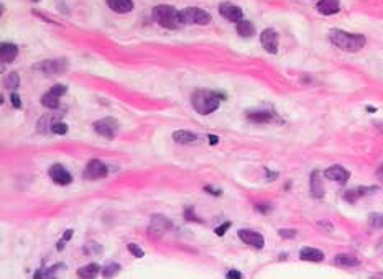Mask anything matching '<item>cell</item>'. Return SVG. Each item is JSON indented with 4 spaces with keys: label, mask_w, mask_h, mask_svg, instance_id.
I'll list each match as a JSON object with an SVG mask.
<instances>
[{
    "label": "cell",
    "mask_w": 383,
    "mask_h": 279,
    "mask_svg": "<svg viewBox=\"0 0 383 279\" xmlns=\"http://www.w3.org/2000/svg\"><path fill=\"white\" fill-rule=\"evenodd\" d=\"M375 191H377V188H375V185H372V188H355V189L346 191L342 197H344V200H347V202L354 204L360 197L367 196V194H370V192H375Z\"/></svg>",
    "instance_id": "obj_16"
},
{
    "label": "cell",
    "mask_w": 383,
    "mask_h": 279,
    "mask_svg": "<svg viewBox=\"0 0 383 279\" xmlns=\"http://www.w3.org/2000/svg\"><path fill=\"white\" fill-rule=\"evenodd\" d=\"M152 17L163 28L176 30V28L181 27V21H179V12L171 5H156L152 12Z\"/></svg>",
    "instance_id": "obj_3"
},
{
    "label": "cell",
    "mask_w": 383,
    "mask_h": 279,
    "mask_svg": "<svg viewBox=\"0 0 383 279\" xmlns=\"http://www.w3.org/2000/svg\"><path fill=\"white\" fill-rule=\"evenodd\" d=\"M127 248H129V251H130L132 254H134L135 258H142L143 254H145L142 248H140L138 245H135V243H129V246H127Z\"/></svg>",
    "instance_id": "obj_30"
},
{
    "label": "cell",
    "mask_w": 383,
    "mask_h": 279,
    "mask_svg": "<svg viewBox=\"0 0 383 279\" xmlns=\"http://www.w3.org/2000/svg\"><path fill=\"white\" fill-rule=\"evenodd\" d=\"M324 176H326L329 181H335V182L344 184V182H347V181H349L350 173L347 171L346 168H342V166H339V165H335V166L327 168V169H326V173H324Z\"/></svg>",
    "instance_id": "obj_13"
},
{
    "label": "cell",
    "mask_w": 383,
    "mask_h": 279,
    "mask_svg": "<svg viewBox=\"0 0 383 279\" xmlns=\"http://www.w3.org/2000/svg\"><path fill=\"white\" fill-rule=\"evenodd\" d=\"M94 130H96V133L100 136H104L107 140H114L117 131H119V122L114 117H104L94 123Z\"/></svg>",
    "instance_id": "obj_5"
},
{
    "label": "cell",
    "mask_w": 383,
    "mask_h": 279,
    "mask_svg": "<svg viewBox=\"0 0 383 279\" xmlns=\"http://www.w3.org/2000/svg\"><path fill=\"white\" fill-rule=\"evenodd\" d=\"M51 179L59 185H68L73 182V176L62 165H53L48 171Z\"/></svg>",
    "instance_id": "obj_12"
},
{
    "label": "cell",
    "mask_w": 383,
    "mask_h": 279,
    "mask_svg": "<svg viewBox=\"0 0 383 279\" xmlns=\"http://www.w3.org/2000/svg\"><path fill=\"white\" fill-rule=\"evenodd\" d=\"M100 271H102V269H100V266L97 265V263H91V265H86V266L77 269V276H79V277H96Z\"/></svg>",
    "instance_id": "obj_25"
},
{
    "label": "cell",
    "mask_w": 383,
    "mask_h": 279,
    "mask_svg": "<svg viewBox=\"0 0 383 279\" xmlns=\"http://www.w3.org/2000/svg\"><path fill=\"white\" fill-rule=\"evenodd\" d=\"M369 220L373 228H383V214H370Z\"/></svg>",
    "instance_id": "obj_29"
},
{
    "label": "cell",
    "mask_w": 383,
    "mask_h": 279,
    "mask_svg": "<svg viewBox=\"0 0 383 279\" xmlns=\"http://www.w3.org/2000/svg\"><path fill=\"white\" fill-rule=\"evenodd\" d=\"M18 56V48L13 43H2L0 44V58L4 63H12Z\"/></svg>",
    "instance_id": "obj_17"
},
{
    "label": "cell",
    "mask_w": 383,
    "mask_h": 279,
    "mask_svg": "<svg viewBox=\"0 0 383 279\" xmlns=\"http://www.w3.org/2000/svg\"><path fill=\"white\" fill-rule=\"evenodd\" d=\"M329 40L334 46H337L339 50L347 51V53L360 51L367 43L364 35L349 33V32H344V30H337V28H334L329 32Z\"/></svg>",
    "instance_id": "obj_1"
},
{
    "label": "cell",
    "mask_w": 383,
    "mask_h": 279,
    "mask_svg": "<svg viewBox=\"0 0 383 279\" xmlns=\"http://www.w3.org/2000/svg\"><path fill=\"white\" fill-rule=\"evenodd\" d=\"M378 174H380V176L383 177V168H381V169H380V171H378Z\"/></svg>",
    "instance_id": "obj_44"
},
{
    "label": "cell",
    "mask_w": 383,
    "mask_h": 279,
    "mask_svg": "<svg viewBox=\"0 0 383 279\" xmlns=\"http://www.w3.org/2000/svg\"><path fill=\"white\" fill-rule=\"evenodd\" d=\"M173 140L179 145H191L194 142H198V135L187 130H176L173 133Z\"/></svg>",
    "instance_id": "obj_21"
},
{
    "label": "cell",
    "mask_w": 383,
    "mask_h": 279,
    "mask_svg": "<svg viewBox=\"0 0 383 279\" xmlns=\"http://www.w3.org/2000/svg\"><path fill=\"white\" fill-rule=\"evenodd\" d=\"M68 87L65 84H56V86H53L46 94H43L41 97V105L50 108V110H56L59 108V97L66 94Z\"/></svg>",
    "instance_id": "obj_7"
},
{
    "label": "cell",
    "mask_w": 383,
    "mask_h": 279,
    "mask_svg": "<svg viewBox=\"0 0 383 279\" xmlns=\"http://www.w3.org/2000/svg\"><path fill=\"white\" fill-rule=\"evenodd\" d=\"M207 138H209V143H210V145H217V143H219V136H216V135H212V133L207 135Z\"/></svg>",
    "instance_id": "obj_40"
},
{
    "label": "cell",
    "mask_w": 383,
    "mask_h": 279,
    "mask_svg": "<svg viewBox=\"0 0 383 279\" xmlns=\"http://www.w3.org/2000/svg\"><path fill=\"white\" fill-rule=\"evenodd\" d=\"M300 258L303 261H312V263H319L324 260V253L321 250H317V248H311V246H306L303 248V250L300 251Z\"/></svg>",
    "instance_id": "obj_19"
},
{
    "label": "cell",
    "mask_w": 383,
    "mask_h": 279,
    "mask_svg": "<svg viewBox=\"0 0 383 279\" xmlns=\"http://www.w3.org/2000/svg\"><path fill=\"white\" fill-rule=\"evenodd\" d=\"M278 234H280L281 238H294L296 237V230H293V228H281V230H278Z\"/></svg>",
    "instance_id": "obj_33"
},
{
    "label": "cell",
    "mask_w": 383,
    "mask_h": 279,
    "mask_svg": "<svg viewBox=\"0 0 383 279\" xmlns=\"http://www.w3.org/2000/svg\"><path fill=\"white\" fill-rule=\"evenodd\" d=\"M219 13H221L225 20L233 21V23H239L240 20H244V12H242V9L230 2H222L219 5Z\"/></svg>",
    "instance_id": "obj_10"
},
{
    "label": "cell",
    "mask_w": 383,
    "mask_h": 279,
    "mask_svg": "<svg viewBox=\"0 0 383 279\" xmlns=\"http://www.w3.org/2000/svg\"><path fill=\"white\" fill-rule=\"evenodd\" d=\"M265 173H267V179L268 181H275L278 177V173H271V171H268V169H265Z\"/></svg>",
    "instance_id": "obj_39"
},
{
    "label": "cell",
    "mask_w": 383,
    "mask_h": 279,
    "mask_svg": "<svg viewBox=\"0 0 383 279\" xmlns=\"http://www.w3.org/2000/svg\"><path fill=\"white\" fill-rule=\"evenodd\" d=\"M230 225H232L230 222H224L222 225L216 227V230H214V231H216V235H217V237H224V235H225V231H227V230L230 228Z\"/></svg>",
    "instance_id": "obj_32"
},
{
    "label": "cell",
    "mask_w": 383,
    "mask_h": 279,
    "mask_svg": "<svg viewBox=\"0 0 383 279\" xmlns=\"http://www.w3.org/2000/svg\"><path fill=\"white\" fill-rule=\"evenodd\" d=\"M10 100H12V105L15 108H20L22 107V100H20V96L17 94V92H13V94L10 96Z\"/></svg>",
    "instance_id": "obj_35"
},
{
    "label": "cell",
    "mask_w": 383,
    "mask_h": 279,
    "mask_svg": "<svg viewBox=\"0 0 383 279\" xmlns=\"http://www.w3.org/2000/svg\"><path fill=\"white\" fill-rule=\"evenodd\" d=\"M227 277H229V279H240V277H242V273H240V271L232 269V271H229V273H227Z\"/></svg>",
    "instance_id": "obj_37"
},
{
    "label": "cell",
    "mask_w": 383,
    "mask_h": 279,
    "mask_svg": "<svg viewBox=\"0 0 383 279\" xmlns=\"http://www.w3.org/2000/svg\"><path fill=\"white\" fill-rule=\"evenodd\" d=\"M33 69L43 74H62L68 71V61L66 59H45L41 63L33 64Z\"/></svg>",
    "instance_id": "obj_6"
},
{
    "label": "cell",
    "mask_w": 383,
    "mask_h": 279,
    "mask_svg": "<svg viewBox=\"0 0 383 279\" xmlns=\"http://www.w3.org/2000/svg\"><path fill=\"white\" fill-rule=\"evenodd\" d=\"M184 217H186V220H189V222H201V219H198L196 214H194V207H187L184 211Z\"/></svg>",
    "instance_id": "obj_31"
},
{
    "label": "cell",
    "mask_w": 383,
    "mask_h": 279,
    "mask_svg": "<svg viewBox=\"0 0 383 279\" xmlns=\"http://www.w3.org/2000/svg\"><path fill=\"white\" fill-rule=\"evenodd\" d=\"M367 110H369L370 113H373V112H375V108H373V107H367Z\"/></svg>",
    "instance_id": "obj_43"
},
{
    "label": "cell",
    "mask_w": 383,
    "mask_h": 279,
    "mask_svg": "<svg viewBox=\"0 0 383 279\" xmlns=\"http://www.w3.org/2000/svg\"><path fill=\"white\" fill-rule=\"evenodd\" d=\"M18 86H20V76L17 73H10L5 79V87L15 90V89H18Z\"/></svg>",
    "instance_id": "obj_26"
},
{
    "label": "cell",
    "mask_w": 383,
    "mask_h": 279,
    "mask_svg": "<svg viewBox=\"0 0 383 279\" xmlns=\"http://www.w3.org/2000/svg\"><path fill=\"white\" fill-rule=\"evenodd\" d=\"M319 227H326V228H329V231L332 230V225L329 222H319Z\"/></svg>",
    "instance_id": "obj_41"
},
{
    "label": "cell",
    "mask_w": 383,
    "mask_h": 279,
    "mask_svg": "<svg viewBox=\"0 0 383 279\" xmlns=\"http://www.w3.org/2000/svg\"><path fill=\"white\" fill-rule=\"evenodd\" d=\"M120 271V265H115V263H111V265H107L105 268H102V276L105 277H111L114 274H117Z\"/></svg>",
    "instance_id": "obj_28"
},
{
    "label": "cell",
    "mask_w": 383,
    "mask_h": 279,
    "mask_svg": "<svg viewBox=\"0 0 383 279\" xmlns=\"http://www.w3.org/2000/svg\"><path fill=\"white\" fill-rule=\"evenodd\" d=\"M107 5L117 13H129L134 10V0H107Z\"/></svg>",
    "instance_id": "obj_20"
},
{
    "label": "cell",
    "mask_w": 383,
    "mask_h": 279,
    "mask_svg": "<svg viewBox=\"0 0 383 279\" xmlns=\"http://www.w3.org/2000/svg\"><path fill=\"white\" fill-rule=\"evenodd\" d=\"M212 17L210 13L202 10V9H196V7H189V9H184L179 12V21L181 25H209Z\"/></svg>",
    "instance_id": "obj_4"
},
{
    "label": "cell",
    "mask_w": 383,
    "mask_h": 279,
    "mask_svg": "<svg viewBox=\"0 0 383 279\" xmlns=\"http://www.w3.org/2000/svg\"><path fill=\"white\" fill-rule=\"evenodd\" d=\"M71 237H73V228H68V230L65 231V235H62L61 240H65V242H69V240H71Z\"/></svg>",
    "instance_id": "obj_38"
},
{
    "label": "cell",
    "mask_w": 383,
    "mask_h": 279,
    "mask_svg": "<svg viewBox=\"0 0 383 279\" xmlns=\"http://www.w3.org/2000/svg\"><path fill=\"white\" fill-rule=\"evenodd\" d=\"M247 119L253 123H268L275 119V115L268 110H255V112H248Z\"/></svg>",
    "instance_id": "obj_22"
},
{
    "label": "cell",
    "mask_w": 383,
    "mask_h": 279,
    "mask_svg": "<svg viewBox=\"0 0 383 279\" xmlns=\"http://www.w3.org/2000/svg\"><path fill=\"white\" fill-rule=\"evenodd\" d=\"M341 10L339 0H319L317 2V12L323 15H334Z\"/></svg>",
    "instance_id": "obj_18"
},
{
    "label": "cell",
    "mask_w": 383,
    "mask_h": 279,
    "mask_svg": "<svg viewBox=\"0 0 383 279\" xmlns=\"http://www.w3.org/2000/svg\"><path fill=\"white\" fill-rule=\"evenodd\" d=\"M224 96L219 94L214 90H207V89H198L191 97V104L194 107V110L201 115H209L217 110V107L221 105V100Z\"/></svg>",
    "instance_id": "obj_2"
},
{
    "label": "cell",
    "mask_w": 383,
    "mask_h": 279,
    "mask_svg": "<svg viewBox=\"0 0 383 279\" xmlns=\"http://www.w3.org/2000/svg\"><path fill=\"white\" fill-rule=\"evenodd\" d=\"M171 228V222L163 215H153L152 217V223H150V234H155L156 237H160L161 234H165L166 230Z\"/></svg>",
    "instance_id": "obj_14"
},
{
    "label": "cell",
    "mask_w": 383,
    "mask_h": 279,
    "mask_svg": "<svg viewBox=\"0 0 383 279\" xmlns=\"http://www.w3.org/2000/svg\"><path fill=\"white\" fill-rule=\"evenodd\" d=\"M109 174V168L105 162L100 159H92L88 162V166L84 169V177L89 181H97V179H104Z\"/></svg>",
    "instance_id": "obj_8"
},
{
    "label": "cell",
    "mask_w": 383,
    "mask_h": 279,
    "mask_svg": "<svg viewBox=\"0 0 383 279\" xmlns=\"http://www.w3.org/2000/svg\"><path fill=\"white\" fill-rule=\"evenodd\" d=\"M255 208L259 212H262V214H268L271 211V205L267 204V202H263V204H255Z\"/></svg>",
    "instance_id": "obj_34"
},
{
    "label": "cell",
    "mask_w": 383,
    "mask_h": 279,
    "mask_svg": "<svg viewBox=\"0 0 383 279\" xmlns=\"http://www.w3.org/2000/svg\"><path fill=\"white\" fill-rule=\"evenodd\" d=\"M309 185H311V196L314 199H323L324 197V185H323V177L319 171H312L311 173V179H309Z\"/></svg>",
    "instance_id": "obj_15"
},
{
    "label": "cell",
    "mask_w": 383,
    "mask_h": 279,
    "mask_svg": "<svg viewBox=\"0 0 383 279\" xmlns=\"http://www.w3.org/2000/svg\"><path fill=\"white\" fill-rule=\"evenodd\" d=\"M239 238L242 240L244 243L253 246V248H263L265 246V238L262 234H259V231H253V230H247V228H240L239 230Z\"/></svg>",
    "instance_id": "obj_11"
},
{
    "label": "cell",
    "mask_w": 383,
    "mask_h": 279,
    "mask_svg": "<svg viewBox=\"0 0 383 279\" xmlns=\"http://www.w3.org/2000/svg\"><path fill=\"white\" fill-rule=\"evenodd\" d=\"M51 133L53 135H66L68 133V125L65 122H54L51 125Z\"/></svg>",
    "instance_id": "obj_27"
},
{
    "label": "cell",
    "mask_w": 383,
    "mask_h": 279,
    "mask_svg": "<svg viewBox=\"0 0 383 279\" xmlns=\"http://www.w3.org/2000/svg\"><path fill=\"white\" fill-rule=\"evenodd\" d=\"M260 43L263 46V50L270 53V54H276L278 53V44H280V38L278 33L273 28L263 30L260 35Z\"/></svg>",
    "instance_id": "obj_9"
},
{
    "label": "cell",
    "mask_w": 383,
    "mask_h": 279,
    "mask_svg": "<svg viewBox=\"0 0 383 279\" xmlns=\"http://www.w3.org/2000/svg\"><path fill=\"white\" fill-rule=\"evenodd\" d=\"M31 2H35V4H36V2H40V0H31Z\"/></svg>",
    "instance_id": "obj_45"
},
{
    "label": "cell",
    "mask_w": 383,
    "mask_h": 279,
    "mask_svg": "<svg viewBox=\"0 0 383 279\" xmlns=\"http://www.w3.org/2000/svg\"><path fill=\"white\" fill-rule=\"evenodd\" d=\"M237 33L242 36V38H252L255 35V27L252 21L248 20H240L237 23Z\"/></svg>",
    "instance_id": "obj_24"
},
{
    "label": "cell",
    "mask_w": 383,
    "mask_h": 279,
    "mask_svg": "<svg viewBox=\"0 0 383 279\" xmlns=\"http://www.w3.org/2000/svg\"><path fill=\"white\" fill-rule=\"evenodd\" d=\"M334 263L341 268H354V266L360 265V261H358L355 257H352V254H337Z\"/></svg>",
    "instance_id": "obj_23"
},
{
    "label": "cell",
    "mask_w": 383,
    "mask_h": 279,
    "mask_svg": "<svg viewBox=\"0 0 383 279\" xmlns=\"http://www.w3.org/2000/svg\"><path fill=\"white\" fill-rule=\"evenodd\" d=\"M375 125H377V128H378V130H381V131H383V123H375Z\"/></svg>",
    "instance_id": "obj_42"
},
{
    "label": "cell",
    "mask_w": 383,
    "mask_h": 279,
    "mask_svg": "<svg viewBox=\"0 0 383 279\" xmlns=\"http://www.w3.org/2000/svg\"><path fill=\"white\" fill-rule=\"evenodd\" d=\"M204 191H206V192H209V194H212V196H216V197L222 196V191H221V189H216V188H212V185H204Z\"/></svg>",
    "instance_id": "obj_36"
}]
</instances>
